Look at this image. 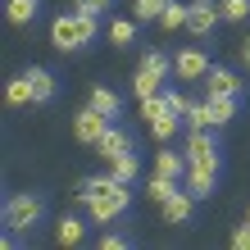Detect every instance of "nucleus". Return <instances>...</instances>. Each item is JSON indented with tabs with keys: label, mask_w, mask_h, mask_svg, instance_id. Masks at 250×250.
Masks as SVG:
<instances>
[{
	"label": "nucleus",
	"mask_w": 250,
	"mask_h": 250,
	"mask_svg": "<svg viewBox=\"0 0 250 250\" xmlns=\"http://www.w3.org/2000/svg\"><path fill=\"white\" fill-rule=\"evenodd\" d=\"M91 105H96L100 114H109V119H114V114H119V96H114L109 86H96V91H91Z\"/></svg>",
	"instance_id": "bb28decb"
},
{
	"label": "nucleus",
	"mask_w": 250,
	"mask_h": 250,
	"mask_svg": "<svg viewBox=\"0 0 250 250\" xmlns=\"http://www.w3.org/2000/svg\"><path fill=\"white\" fill-rule=\"evenodd\" d=\"M155 173H164V178H187V155H178V150H159L155 155Z\"/></svg>",
	"instance_id": "ddd939ff"
},
{
	"label": "nucleus",
	"mask_w": 250,
	"mask_h": 250,
	"mask_svg": "<svg viewBox=\"0 0 250 250\" xmlns=\"http://www.w3.org/2000/svg\"><path fill=\"white\" fill-rule=\"evenodd\" d=\"M105 132H109V114H100L96 105H86L78 119H73V137H78L82 146H96Z\"/></svg>",
	"instance_id": "39448f33"
},
{
	"label": "nucleus",
	"mask_w": 250,
	"mask_h": 250,
	"mask_svg": "<svg viewBox=\"0 0 250 250\" xmlns=\"http://www.w3.org/2000/svg\"><path fill=\"white\" fill-rule=\"evenodd\" d=\"M187 164H200V168H218V141L209 137V127H200V132H191L187 137Z\"/></svg>",
	"instance_id": "20e7f679"
},
{
	"label": "nucleus",
	"mask_w": 250,
	"mask_h": 250,
	"mask_svg": "<svg viewBox=\"0 0 250 250\" xmlns=\"http://www.w3.org/2000/svg\"><path fill=\"white\" fill-rule=\"evenodd\" d=\"M164 5H168V0H132V19H137V23H150V19L164 14Z\"/></svg>",
	"instance_id": "b1692460"
},
{
	"label": "nucleus",
	"mask_w": 250,
	"mask_h": 250,
	"mask_svg": "<svg viewBox=\"0 0 250 250\" xmlns=\"http://www.w3.org/2000/svg\"><path fill=\"white\" fill-rule=\"evenodd\" d=\"M159 96H164V105H168L173 114H187V105H191V100H187V96H178V91H159Z\"/></svg>",
	"instance_id": "2f4dec72"
},
{
	"label": "nucleus",
	"mask_w": 250,
	"mask_h": 250,
	"mask_svg": "<svg viewBox=\"0 0 250 250\" xmlns=\"http://www.w3.org/2000/svg\"><path fill=\"white\" fill-rule=\"evenodd\" d=\"M218 14L228 23H241V19H250V0H218Z\"/></svg>",
	"instance_id": "a878e982"
},
{
	"label": "nucleus",
	"mask_w": 250,
	"mask_h": 250,
	"mask_svg": "<svg viewBox=\"0 0 250 250\" xmlns=\"http://www.w3.org/2000/svg\"><path fill=\"white\" fill-rule=\"evenodd\" d=\"M27 78H32V96H37V105H50L55 100V78L46 68H27Z\"/></svg>",
	"instance_id": "2eb2a0df"
},
{
	"label": "nucleus",
	"mask_w": 250,
	"mask_h": 250,
	"mask_svg": "<svg viewBox=\"0 0 250 250\" xmlns=\"http://www.w3.org/2000/svg\"><path fill=\"white\" fill-rule=\"evenodd\" d=\"M132 91H137V100H141V96H155V91H159V78H155V73H146V68H137Z\"/></svg>",
	"instance_id": "c85d7f7f"
},
{
	"label": "nucleus",
	"mask_w": 250,
	"mask_h": 250,
	"mask_svg": "<svg viewBox=\"0 0 250 250\" xmlns=\"http://www.w3.org/2000/svg\"><path fill=\"white\" fill-rule=\"evenodd\" d=\"M109 173H114L119 182H137V173H141V159L127 150V155H119V159H109Z\"/></svg>",
	"instance_id": "dca6fc26"
},
{
	"label": "nucleus",
	"mask_w": 250,
	"mask_h": 250,
	"mask_svg": "<svg viewBox=\"0 0 250 250\" xmlns=\"http://www.w3.org/2000/svg\"><path fill=\"white\" fill-rule=\"evenodd\" d=\"M132 241L123 237V232H105V237H100V250H127Z\"/></svg>",
	"instance_id": "7c9ffc66"
},
{
	"label": "nucleus",
	"mask_w": 250,
	"mask_h": 250,
	"mask_svg": "<svg viewBox=\"0 0 250 250\" xmlns=\"http://www.w3.org/2000/svg\"><path fill=\"white\" fill-rule=\"evenodd\" d=\"M232 246H237V250H250V223L232 232Z\"/></svg>",
	"instance_id": "473e14b6"
},
{
	"label": "nucleus",
	"mask_w": 250,
	"mask_h": 250,
	"mask_svg": "<svg viewBox=\"0 0 250 250\" xmlns=\"http://www.w3.org/2000/svg\"><path fill=\"white\" fill-rule=\"evenodd\" d=\"M178 187H182L178 178H164V173H155V178H150V182H146V196H150V200H159V205H164V200H168V196H173V191H178Z\"/></svg>",
	"instance_id": "412c9836"
},
{
	"label": "nucleus",
	"mask_w": 250,
	"mask_h": 250,
	"mask_svg": "<svg viewBox=\"0 0 250 250\" xmlns=\"http://www.w3.org/2000/svg\"><path fill=\"white\" fill-rule=\"evenodd\" d=\"M164 109H168V105H164V96H159V91H155V96H141V105H137V114H141L146 123H155Z\"/></svg>",
	"instance_id": "cd10ccee"
},
{
	"label": "nucleus",
	"mask_w": 250,
	"mask_h": 250,
	"mask_svg": "<svg viewBox=\"0 0 250 250\" xmlns=\"http://www.w3.org/2000/svg\"><path fill=\"white\" fill-rule=\"evenodd\" d=\"M159 209H164V223H191V214H196V196L178 187L164 205H159Z\"/></svg>",
	"instance_id": "1a4fd4ad"
},
{
	"label": "nucleus",
	"mask_w": 250,
	"mask_h": 250,
	"mask_svg": "<svg viewBox=\"0 0 250 250\" xmlns=\"http://www.w3.org/2000/svg\"><path fill=\"white\" fill-rule=\"evenodd\" d=\"M127 205H132V196H127V182H119L109 173V187H100L91 200H86V214L96 218V223H114V218H123L127 214Z\"/></svg>",
	"instance_id": "f03ea898"
},
{
	"label": "nucleus",
	"mask_w": 250,
	"mask_h": 250,
	"mask_svg": "<svg viewBox=\"0 0 250 250\" xmlns=\"http://www.w3.org/2000/svg\"><path fill=\"white\" fill-rule=\"evenodd\" d=\"M127 150H132V137H127L123 127H114V123H109V132H105V137L96 141V155L105 159V164H109V159H119V155H127Z\"/></svg>",
	"instance_id": "9d476101"
},
{
	"label": "nucleus",
	"mask_w": 250,
	"mask_h": 250,
	"mask_svg": "<svg viewBox=\"0 0 250 250\" xmlns=\"http://www.w3.org/2000/svg\"><path fill=\"white\" fill-rule=\"evenodd\" d=\"M182 119L191 123V132H200V127H214V119H209V100H191Z\"/></svg>",
	"instance_id": "4be33fe9"
},
{
	"label": "nucleus",
	"mask_w": 250,
	"mask_h": 250,
	"mask_svg": "<svg viewBox=\"0 0 250 250\" xmlns=\"http://www.w3.org/2000/svg\"><path fill=\"white\" fill-rule=\"evenodd\" d=\"M218 19H223V14H218V5H209V0L187 5V32H191V37H209Z\"/></svg>",
	"instance_id": "0eeeda50"
},
{
	"label": "nucleus",
	"mask_w": 250,
	"mask_h": 250,
	"mask_svg": "<svg viewBox=\"0 0 250 250\" xmlns=\"http://www.w3.org/2000/svg\"><path fill=\"white\" fill-rule=\"evenodd\" d=\"M105 9H109V0H78V14H86V19H100Z\"/></svg>",
	"instance_id": "c756f323"
},
{
	"label": "nucleus",
	"mask_w": 250,
	"mask_h": 250,
	"mask_svg": "<svg viewBox=\"0 0 250 250\" xmlns=\"http://www.w3.org/2000/svg\"><path fill=\"white\" fill-rule=\"evenodd\" d=\"M132 37H137V23L132 19H114L109 23V41L114 46H132Z\"/></svg>",
	"instance_id": "393cba45"
},
{
	"label": "nucleus",
	"mask_w": 250,
	"mask_h": 250,
	"mask_svg": "<svg viewBox=\"0 0 250 250\" xmlns=\"http://www.w3.org/2000/svg\"><path fill=\"white\" fill-rule=\"evenodd\" d=\"M246 223H250V214H246Z\"/></svg>",
	"instance_id": "f704fd0d"
},
{
	"label": "nucleus",
	"mask_w": 250,
	"mask_h": 250,
	"mask_svg": "<svg viewBox=\"0 0 250 250\" xmlns=\"http://www.w3.org/2000/svg\"><path fill=\"white\" fill-rule=\"evenodd\" d=\"M55 237H60V246H82L86 241V223L82 218H64V223L55 228Z\"/></svg>",
	"instance_id": "f3484780"
},
{
	"label": "nucleus",
	"mask_w": 250,
	"mask_h": 250,
	"mask_svg": "<svg viewBox=\"0 0 250 250\" xmlns=\"http://www.w3.org/2000/svg\"><path fill=\"white\" fill-rule=\"evenodd\" d=\"M5 100H9L14 109L37 105V96H32V78H27V73H23V78H9V86H5Z\"/></svg>",
	"instance_id": "f8f14e48"
},
{
	"label": "nucleus",
	"mask_w": 250,
	"mask_h": 250,
	"mask_svg": "<svg viewBox=\"0 0 250 250\" xmlns=\"http://www.w3.org/2000/svg\"><path fill=\"white\" fill-rule=\"evenodd\" d=\"M96 32H100L96 19H86V14H78V9H73V14H60V19L50 23V41H55L60 50H82V46H91Z\"/></svg>",
	"instance_id": "f257e3e1"
},
{
	"label": "nucleus",
	"mask_w": 250,
	"mask_h": 250,
	"mask_svg": "<svg viewBox=\"0 0 250 250\" xmlns=\"http://www.w3.org/2000/svg\"><path fill=\"white\" fill-rule=\"evenodd\" d=\"M241 64L250 68V41H246V46H241Z\"/></svg>",
	"instance_id": "72a5a7b5"
},
{
	"label": "nucleus",
	"mask_w": 250,
	"mask_h": 250,
	"mask_svg": "<svg viewBox=\"0 0 250 250\" xmlns=\"http://www.w3.org/2000/svg\"><path fill=\"white\" fill-rule=\"evenodd\" d=\"M205 86H209V96H241V78L232 68H218V64L205 73Z\"/></svg>",
	"instance_id": "9b49d317"
},
{
	"label": "nucleus",
	"mask_w": 250,
	"mask_h": 250,
	"mask_svg": "<svg viewBox=\"0 0 250 250\" xmlns=\"http://www.w3.org/2000/svg\"><path fill=\"white\" fill-rule=\"evenodd\" d=\"M173 73L187 82H205V73H209V55H205L200 46H187L178 50V60H173Z\"/></svg>",
	"instance_id": "423d86ee"
},
{
	"label": "nucleus",
	"mask_w": 250,
	"mask_h": 250,
	"mask_svg": "<svg viewBox=\"0 0 250 250\" xmlns=\"http://www.w3.org/2000/svg\"><path fill=\"white\" fill-rule=\"evenodd\" d=\"M209 119H214V127H228L237 119V96H209Z\"/></svg>",
	"instance_id": "4468645a"
},
{
	"label": "nucleus",
	"mask_w": 250,
	"mask_h": 250,
	"mask_svg": "<svg viewBox=\"0 0 250 250\" xmlns=\"http://www.w3.org/2000/svg\"><path fill=\"white\" fill-rule=\"evenodd\" d=\"M182 187L191 191L196 200H209L214 196V187H218V168H200V164H187V178Z\"/></svg>",
	"instance_id": "6e6552de"
},
{
	"label": "nucleus",
	"mask_w": 250,
	"mask_h": 250,
	"mask_svg": "<svg viewBox=\"0 0 250 250\" xmlns=\"http://www.w3.org/2000/svg\"><path fill=\"white\" fill-rule=\"evenodd\" d=\"M41 214H46V205L37 196H9L5 200V228L9 232H32L41 223Z\"/></svg>",
	"instance_id": "7ed1b4c3"
},
{
	"label": "nucleus",
	"mask_w": 250,
	"mask_h": 250,
	"mask_svg": "<svg viewBox=\"0 0 250 250\" xmlns=\"http://www.w3.org/2000/svg\"><path fill=\"white\" fill-rule=\"evenodd\" d=\"M155 23L164 27V32H173V27H187V5H178V0H168V5H164V14H159Z\"/></svg>",
	"instance_id": "5701e85b"
},
{
	"label": "nucleus",
	"mask_w": 250,
	"mask_h": 250,
	"mask_svg": "<svg viewBox=\"0 0 250 250\" xmlns=\"http://www.w3.org/2000/svg\"><path fill=\"white\" fill-rule=\"evenodd\" d=\"M141 68H146V73H155V78L164 82L168 73H173V60H168L164 50H146V55H141Z\"/></svg>",
	"instance_id": "aec40b11"
},
{
	"label": "nucleus",
	"mask_w": 250,
	"mask_h": 250,
	"mask_svg": "<svg viewBox=\"0 0 250 250\" xmlns=\"http://www.w3.org/2000/svg\"><path fill=\"white\" fill-rule=\"evenodd\" d=\"M5 19H9L14 27L32 23V19H37V0H9V5H5Z\"/></svg>",
	"instance_id": "a211bd4d"
},
{
	"label": "nucleus",
	"mask_w": 250,
	"mask_h": 250,
	"mask_svg": "<svg viewBox=\"0 0 250 250\" xmlns=\"http://www.w3.org/2000/svg\"><path fill=\"white\" fill-rule=\"evenodd\" d=\"M178 123H182V114H173V109H164L159 119L150 123V132H155V141H173L178 137Z\"/></svg>",
	"instance_id": "6ab92c4d"
}]
</instances>
